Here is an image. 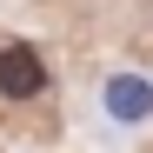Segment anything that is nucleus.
Instances as JSON below:
<instances>
[{
	"label": "nucleus",
	"instance_id": "nucleus-1",
	"mask_svg": "<svg viewBox=\"0 0 153 153\" xmlns=\"http://www.w3.org/2000/svg\"><path fill=\"white\" fill-rule=\"evenodd\" d=\"M100 113L113 126H146L153 120V80L146 73H107L100 80Z\"/></svg>",
	"mask_w": 153,
	"mask_h": 153
},
{
	"label": "nucleus",
	"instance_id": "nucleus-2",
	"mask_svg": "<svg viewBox=\"0 0 153 153\" xmlns=\"http://www.w3.org/2000/svg\"><path fill=\"white\" fill-rule=\"evenodd\" d=\"M47 93V67H40V53L27 40H13V47H0V100H40Z\"/></svg>",
	"mask_w": 153,
	"mask_h": 153
}]
</instances>
